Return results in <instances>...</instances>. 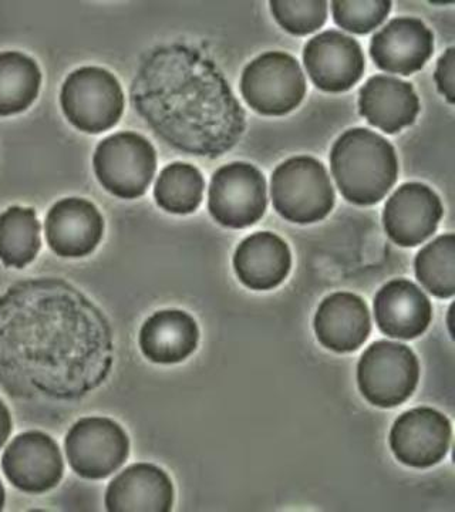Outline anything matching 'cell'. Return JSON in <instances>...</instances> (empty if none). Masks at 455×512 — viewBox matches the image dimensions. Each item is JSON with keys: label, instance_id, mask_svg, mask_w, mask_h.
I'll return each instance as SVG.
<instances>
[{"label": "cell", "instance_id": "cell-10", "mask_svg": "<svg viewBox=\"0 0 455 512\" xmlns=\"http://www.w3.org/2000/svg\"><path fill=\"white\" fill-rule=\"evenodd\" d=\"M2 470L9 483L23 493H47L62 481V451L56 441L42 431H26L6 448Z\"/></svg>", "mask_w": 455, "mask_h": 512}, {"label": "cell", "instance_id": "cell-27", "mask_svg": "<svg viewBox=\"0 0 455 512\" xmlns=\"http://www.w3.org/2000/svg\"><path fill=\"white\" fill-rule=\"evenodd\" d=\"M392 2L373 0V2H333V19L339 28L355 35H367L379 28L389 16Z\"/></svg>", "mask_w": 455, "mask_h": 512}, {"label": "cell", "instance_id": "cell-9", "mask_svg": "<svg viewBox=\"0 0 455 512\" xmlns=\"http://www.w3.org/2000/svg\"><path fill=\"white\" fill-rule=\"evenodd\" d=\"M66 456L74 473L87 480L111 476L126 463L130 440L116 421L86 417L67 433Z\"/></svg>", "mask_w": 455, "mask_h": 512}, {"label": "cell", "instance_id": "cell-29", "mask_svg": "<svg viewBox=\"0 0 455 512\" xmlns=\"http://www.w3.org/2000/svg\"><path fill=\"white\" fill-rule=\"evenodd\" d=\"M12 416L8 406L0 400V448L5 446L10 434H12Z\"/></svg>", "mask_w": 455, "mask_h": 512}, {"label": "cell", "instance_id": "cell-20", "mask_svg": "<svg viewBox=\"0 0 455 512\" xmlns=\"http://www.w3.org/2000/svg\"><path fill=\"white\" fill-rule=\"evenodd\" d=\"M239 281L254 291H269L288 278L291 249L272 232H256L239 244L234 256Z\"/></svg>", "mask_w": 455, "mask_h": 512}, {"label": "cell", "instance_id": "cell-5", "mask_svg": "<svg viewBox=\"0 0 455 512\" xmlns=\"http://www.w3.org/2000/svg\"><path fill=\"white\" fill-rule=\"evenodd\" d=\"M93 167L97 180L110 194L136 200L146 194L153 181L157 153L146 137L124 131L101 141L94 153Z\"/></svg>", "mask_w": 455, "mask_h": 512}, {"label": "cell", "instance_id": "cell-28", "mask_svg": "<svg viewBox=\"0 0 455 512\" xmlns=\"http://www.w3.org/2000/svg\"><path fill=\"white\" fill-rule=\"evenodd\" d=\"M434 80L438 92L446 97L448 103H455V49L450 47L443 56L438 59Z\"/></svg>", "mask_w": 455, "mask_h": 512}, {"label": "cell", "instance_id": "cell-8", "mask_svg": "<svg viewBox=\"0 0 455 512\" xmlns=\"http://www.w3.org/2000/svg\"><path fill=\"white\" fill-rule=\"evenodd\" d=\"M266 207V180L255 165L231 163L212 175L208 210L222 227H252L264 217Z\"/></svg>", "mask_w": 455, "mask_h": 512}, {"label": "cell", "instance_id": "cell-13", "mask_svg": "<svg viewBox=\"0 0 455 512\" xmlns=\"http://www.w3.org/2000/svg\"><path fill=\"white\" fill-rule=\"evenodd\" d=\"M443 218L440 197L427 185H401L384 207L383 222L394 244L411 248L423 244L437 231Z\"/></svg>", "mask_w": 455, "mask_h": 512}, {"label": "cell", "instance_id": "cell-22", "mask_svg": "<svg viewBox=\"0 0 455 512\" xmlns=\"http://www.w3.org/2000/svg\"><path fill=\"white\" fill-rule=\"evenodd\" d=\"M42 72L32 57L20 52L0 53V117L23 113L35 103Z\"/></svg>", "mask_w": 455, "mask_h": 512}, {"label": "cell", "instance_id": "cell-19", "mask_svg": "<svg viewBox=\"0 0 455 512\" xmlns=\"http://www.w3.org/2000/svg\"><path fill=\"white\" fill-rule=\"evenodd\" d=\"M173 503L170 477L153 464L126 468L106 491V508L110 512H168Z\"/></svg>", "mask_w": 455, "mask_h": 512}, {"label": "cell", "instance_id": "cell-3", "mask_svg": "<svg viewBox=\"0 0 455 512\" xmlns=\"http://www.w3.org/2000/svg\"><path fill=\"white\" fill-rule=\"evenodd\" d=\"M273 207L285 220L315 224L335 207V190L325 165L316 158L293 157L272 174Z\"/></svg>", "mask_w": 455, "mask_h": 512}, {"label": "cell", "instance_id": "cell-15", "mask_svg": "<svg viewBox=\"0 0 455 512\" xmlns=\"http://www.w3.org/2000/svg\"><path fill=\"white\" fill-rule=\"evenodd\" d=\"M46 239L52 251L63 258H83L100 244L103 215L83 198H64L50 208L45 221Z\"/></svg>", "mask_w": 455, "mask_h": 512}, {"label": "cell", "instance_id": "cell-26", "mask_svg": "<svg viewBox=\"0 0 455 512\" xmlns=\"http://www.w3.org/2000/svg\"><path fill=\"white\" fill-rule=\"evenodd\" d=\"M271 12L276 22L286 32L295 36H306L322 28L328 19V3L315 2H271Z\"/></svg>", "mask_w": 455, "mask_h": 512}, {"label": "cell", "instance_id": "cell-25", "mask_svg": "<svg viewBox=\"0 0 455 512\" xmlns=\"http://www.w3.org/2000/svg\"><path fill=\"white\" fill-rule=\"evenodd\" d=\"M416 276L431 295L440 299L453 298L455 293V237L441 235L426 245L416 262Z\"/></svg>", "mask_w": 455, "mask_h": 512}, {"label": "cell", "instance_id": "cell-23", "mask_svg": "<svg viewBox=\"0 0 455 512\" xmlns=\"http://www.w3.org/2000/svg\"><path fill=\"white\" fill-rule=\"evenodd\" d=\"M40 222L33 208L10 207L0 214V261L8 268L32 264L42 247Z\"/></svg>", "mask_w": 455, "mask_h": 512}, {"label": "cell", "instance_id": "cell-1", "mask_svg": "<svg viewBox=\"0 0 455 512\" xmlns=\"http://www.w3.org/2000/svg\"><path fill=\"white\" fill-rule=\"evenodd\" d=\"M87 301L56 279L20 282L0 296V380L20 394L60 396L63 350Z\"/></svg>", "mask_w": 455, "mask_h": 512}, {"label": "cell", "instance_id": "cell-11", "mask_svg": "<svg viewBox=\"0 0 455 512\" xmlns=\"http://www.w3.org/2000/svg\"><path fill=\"white\" fill-rule=\"evenodd\" d=\"M303 63L313 84L328 93L352 89L366 69L362 46L337 30L310 39L303 50Z\"/></svg>", "mask_w": 455, "mask_h": 512}, {"label": "cell", "instance_id": "cell-16", "mask_svg": "<svg viewBox=\"0 0 455 512\" xmlns=\"http://www.w3.org/2000/svg\"><path fill=\"white\" fill-rule=\"evenodd\" d=\"M374 318L384 335L394 339H416L433 319V306L426 293L407 279H394L374 298Z\"/></svg>", "mask_w": 455, "mask_h": 512}, {"label": "cell", "instance_id": "cell-14", "mask_svg": "<svg viewBox=\"0 0 455 512\" xmlns=\"http://www.w3.org/2000/svg\"><path fill=\"white\" fill-rule=\"evenodd\" d=\"M433 53V32L417 18L390 20L370 43L374 64L383 72L401 76L420 72Z\"/></svg>", "mask_w": 455, "mask_h": 512}, {"label": "cell", "instance_id": "cell-7", "mask_svg": "<svg viewBox=\"0 0 455 512\" xmlns=\"http://www.w3.org/2000/svg\"><path fill=\"white\" fill-rule=\"evenodd\" d=\"M241 93L256 113L285 116L299 107L305 97V74L295 57L283 52H268L245 67Z\"/></svg>", "mask_w": 455, "mask_h": 512}, {"label": "cell", "instance_id": "cell-12", "mask_svg": "<svg viewBox=\"0 0 455 512\" xmlns=\"http://www.w3.org/2000/svg\"><path fill=\"white\" fill-rule=\"evenodd\" d=\"M451 424L430 407L401 414L390 433V447L400 463L414 468L436 466L447 456Z\"/></svg>", "mask_w": 455, "mask_h": 512}, {"label": "cell", "instance_id": "cell-30", "mask_svg": "<svg viewBox=\"0 0 455 512\" xmlns=\"http://www.w3.org/2000/svg\"><path fill=\"white\" fill-rule=\"evenodd\" d=\"M5 501H6L5 488H3L2 481H0V511H2L3 507H5Z\"/></svg>", "mask_w": 455, "mask_h": 512}, {"label": "cell", "instance_id": "cell-4", "mask_svg": "<svg viewBox=\"0 0 455 512\" xmlns=\"http://www.w3.org/2000/svg\"><path fill=\"white\" fill-rule=\"evenodd\" d=\"M64 116L77 130L100 134L119 123L124 93L119 80L101 67H82L69 74L60 92Z\"/></svg>", "mask_w": 455, "mask_h": 512}, {"label": "cell", "instance_id": "cell-24", "mask_svg": "<svg viewBox=\"0 0 455 512\" xmlns=\"http://www.w3.org/2000/svg\"><path fill=\"white\" fill-rule=\"evenodd\" d=\"M205 181L197 167L185 163L167 165L154 187L158 207L170 214H192L204 197Z\"/></svg>", "mask_w": 455, "mask_h": 512}, {"label": "cell", "instance_id": "cell-18", "mask_svg": "<svg viewBox=\"0 0 455 512\" xmlns=\"http://www.w3.org/2000/svg\"><path fill=\"white\" fill-rule=\"evenodd\" d=\"M359 110L370 126L396 134L416 121L420 100L410 83L393 76H374L360 89Z\"/></svg>", "mask_w": 455, "mask_h": 512}, {"label": "cell", "instance_id": "cell-17", "mask_svg": "<svg viewBox=\"0 0 455 512\" xmlns=\"http://www.w3.org/2000/svg\"><path fill=\"white\" fill-rule=\"evenodd\" d=\"M315 332L325 348L337 353L355 352L372 332L366 302L353 293H333L320 303Z\"/></svg>", "mask_w": 455, "mask_h": 512}, {"label": "cell", "instance_id": "cell-6", "mask_svg": "<svg viewBox=\"0 0 455 512\" xmlns=\"http://www.w3.org/2000/svg\"><path fill=\"white\" fill-rule=\"evenodd\" d=\"M419 379V360L413 350L389 340L373 343L357 365V383L364 399L383 409L406 402Z\"/></svg>", "mask_w": 455, "mask_h": 512}, {"label": "cell", "instance_id": "cell-2", "mask_svg": "<svg viewBox=\"0 0 455 512\" xmlns=\"http://www.w3.org/2000/svg\"><path fill=\"white\" fill-rule=\"evenodd\" d=\"M333 177L347 201L377 204L399 177L396 150L386 138L367 128L347 130L330 151Z\"/></svg>", "mask_w": 455, "mask_h": 512}, {"label": "cell", "instance_id": "cell-21", "mask_svg": "<svg viewBox=\"0 0 455 512\" xmlns=\"http://www.w3.org/2000/svg\"><path fill=\"white\" fill-rule=\"evenodd\" d=\"M200 330L187 312L161 311L146 320L140 330L141 352L151 362L173 365L197 349Z\"/></svg>", "mask_w": 455, "mask_h": 512}]
</instances>
